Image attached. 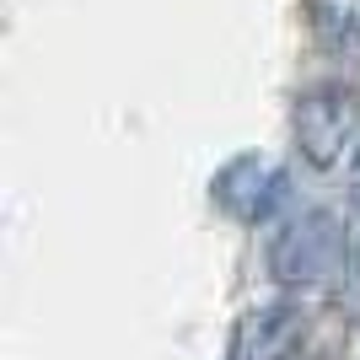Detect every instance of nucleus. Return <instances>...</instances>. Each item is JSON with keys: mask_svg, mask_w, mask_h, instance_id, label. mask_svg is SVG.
I'll use <instances>...</instances> for the list:
<instances>
[{"mask_svg": "<svg viewBox=\"0 0 360 360\" xmlns=\"http://www.w3.org/2000/svg\"><path fill=\"white\" fill-rule=\"evenodd\" d=\"M307 22L328 54L360 60V0H307Z\"/></svg>", "mask_w": 360, "mask_h": 360, "instance_id": "5", "label": "nucleus"}, {"mask_svg": "<svg viewBox=\"0 0 360 360\" xmlns=\"http://www.w3.org/2000/svg\"><path fill=\"white\" fill-rule=\"evenodd\" d=\"M349 205H355V210H360V156H355V162H349Z\"/></svg>", "mask_w": 360, "mask_h": 360, "instance_id": "6", "label": "nucleus"}, {"mask_svg": "<svg viewBox=\"0 0 360 360\" xmlns=\"http://www.w3.org/2000/svg\"><path fill=\"white\" fill-rule=\"evenodd\" d=\"M301 162L317 172H333L360 146V91L355 86H317L290 113Z\"/></svg>", "mask_w": 360, "mask_h": 360, "instance_id": "2", "label": "nucleus"}, {"mask_svg": "<svg viewBox=\"0 0 360 360\" xmlns=\"http://www.w3.org/2000/svg\"><path fill=\"white\" fill-rule=\"evenodd\" d=\"M210 199L226 221L237 226H258V221H274V215L290 205V172L258 150H242L210 178Z\"/></svg>", "mask_w": 360, "mask_h": 360, "instance_id": "3", "label": "nucleus"}, {"mask_svg": "<svg viewBox=\"0 0 360 360\" xmlns=\"http://www.w3.org/2000/svg\"><path fill=\"white\" fill-rule=\"evenodd\" d=\"M339 269H349V231L323 205L296 210L269 242V274L285 290H317Z\"/></svg>", "mask_w": 360, "mask_h": 360, "instance_id": "1", "label": "nucleus"}, {"mask_svg": "<svg viewBox=\"0 0 360 360\" xmlns=\"http://www.w3.org/2000/svg\"><path fill=\"white\" fill-rule=\"evenodd\" d=\"M307 317L296 307H258L231 333V360H301Z\"/></svg>", "mask_w": 360, "mask_h": 360, "instance_id": "4", "label": "nucleus"}]
</instances>
